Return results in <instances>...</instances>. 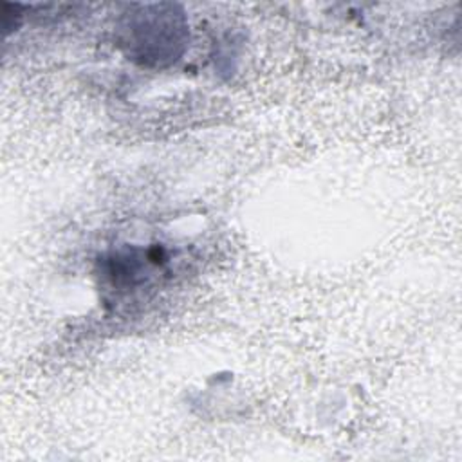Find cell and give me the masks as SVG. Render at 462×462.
<instances>
[{"mask_svg":"<svg viewBox=\"0 0 462 462\" xmlns=\"http://www.w3.org/2000/svg\"><path fill=\"white\" fill-rule=\"evenodd\" d=\"M121 45L141 65L162 67L182 54L188 42L186 16L173 4L132 5L121 18Z\"/></svg>","mask_w":462,"mask_h":462,"instance_id":"obj_1","label":"cell"}]
</instances>
